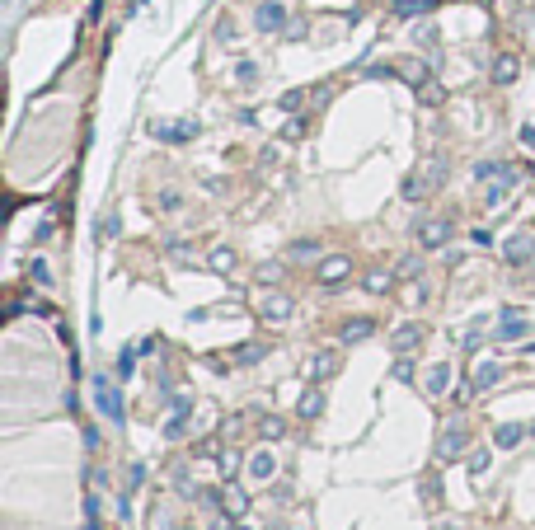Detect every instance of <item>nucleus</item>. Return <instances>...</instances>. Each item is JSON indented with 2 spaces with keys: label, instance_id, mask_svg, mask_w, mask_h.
<instances>
[{
  "label": "nucleus",
  "instance_id": "1",
  "mask_svg": "<svg viewBox=\"0 0 535 530\" xmlns=\"http://www.w3.org/2000/svg\"><path fill=\"white\" fill-rule=\"evenodd\" d=\"M94 404H99V413H104L113 427L127 423V413H122V395L108 385V375H99V380H94Z\"/></svg>",
  "mask_w": 535,
  "mask_h": 530
},
{
  "label": "nucleus",
  "instance_id": "2",
  "mask_svg": "<svg viewBox=\"0 0 535 530\" xmlns=\"http://www.w3.org/2000/svg\"><path fill=\"white\" fill-rule=\"evenodd\" d=\"M259 315H263L268 324H282V319L296 315V300L287 291H263V296H259Z\"/></svg>",
  "mask_w": 535,
  "mask_h": 530
},
{
  "label": "nucleus",
  "instance_id": "3",
  "mask_svg": "<svg viewBox=\"0 0 535 530\" xmlns=\"http://www.w3.org/2000/svg\"><path fill=\"white\" fill-rule=\"evenodd\" d=\"M465 446H470V432H465L460 423L446 427V432H441V441H437V460H441V465H451V460L465 455Z\"/></svg>",
  "mask_w": 535,
  "mask_h": 530
},
{
  "label": "nucleus",
  "instance_id": "4",
  "mask_svg": "<svg viewBox=\"0 0 535 530\" xmlns=\"http://www.w3.org/2000/svg\"><path fill=\"white\" fill-rule=\"evenodd\" d=\"M352 277V258L348 254H329V258H320V282L324 287H343Z\"/></svg>",
  "mask_w": 535,
  "mask_h": 530
},
{
  "label": "nucleus",
  "instance_id": "5",
  "mask_svg": "<svg viewBox=\"0 0 535 530\" xmlns=\"http://www.w3.org/2000/svg\"><path fill=\"white\" fill-rule=\"evenodd\" d=\"M244 511H249V493H244V488L235 483V478H230V483H221V516L240 521Z\"/></svg>",
  "mask_w": 535,
  "mask_h": 530
},
{
  "label": "nucleus",
  "instance_id": "6",
  "mask_svg": "<svg viewBox=\"0 0 535 530\" xmlns=\"http://www.w3.org/2000/svg\"><path fill=\"white\" fill-rule=\"evenodd\" d=\"M263 352H268V343H240L235 352H221L216 366H221V371H226V366H254V362H263Z\"/></svg>",
  "mask_w": 535,
  "mask_h": 530
},
{
  "label": "nucleus",
  "instance_id": "7",
  "mask_svg": "<svg viewBox=\"0 0 535 530\" xmlns=\"http://www.w3.org/2000/svg\"><path fill=\"white\" fill-rule=\"evenodd\" d=\"M254 24H259V33H277V28H287V5H282V0H263V5L254 10Z\"/></svg>",
  "mask_w": 535,
  "mask_h": 530
},
{
  "label": "nucleus",
  "instance_id": "8",
  "mask_svg": "<svg viewBox=\"0 0 535 530\" xmlns=\"http://www.w3.org/2000/svg\"><path fill=\"white\" fill-rule=\"evenodd\" d=\"M503 258H507L512 267L531 263V258H535V235H526V230H521V235H512L507 244H503Z\"/></svg>",
  "mask_w": 535,
  "mask_h": 530
},
{
  "label": "nucleus",
  "instance_id": "9",
  "mask_svg": "<svg viewBox=\"0 0 535 530\" xmlns=\"http://www.w3.org/2000/svg\"><path fill=\"white\" fill-rule=\"evenodd\" d=\"M151 136H160V141H193L197 122L193 118H184V122H151Z\"/></svg>",
  "mask_w": 535,
  "mask_h": 530
},
{
  "label": "nucleus",
  "instance_id": "10",
  "mask_svg": "<svg viewBox=\"0 0 535 530\" xmlns=\"http://www.w3.org/2000/svg\"><path fill=\"white\" fill-rule=\"evenodd\" d=\"M418 244H423V249L451 244V221H423V225H418Z\"/></svg>",
  "mask_w": 535,
  "mask_h": 530
},
{
  "label": "nucleus",
  "instance_id": "11",
  "mask_svg": "<svg viewBox=\"0 0 535 530\" xmlns=\"http://www.w3.org/2000/svg\"><path fill=\"white\" fill-rule=\"evenodd\" d=\"M418 343H423V324H400V329L390 333V347H395L400 357H408Z\"/></svg>",
  "mask_w": 535,
  "mask_h": 530
},
{
  "label": "nucleus",
  "instance_id": "12",
  "mask_svg": "<svg viewBox=\"0 0 535 530\" xmlns=\"http://www.w3.org/2000/svg\"><path fill=\"white\" fill-rule=\"evenodd\" d=\"M493 338H498V343H516V338H526V319L516 315V310H507V315H503V324L493 329Z\"/></svg>",
  "mask_w": 535,
  "mask_h": 530
},
{
  "label": "nucleus",
  "instance_id": "13",
  "mask_svg": "<svg viewBox=\"0 0 535 530\" xmlns=\"http://www.w3.org/2000/svg\"><path fill=\"white\" fill-rule=\"evenodd\" d=\"M244 460L249 455H240V451H230V446H221V455H216V470H221V483H230V478L244 470Z\"/></svg>",
  "mask_w": 535,
  "mask_h": 530
},
{
  "label": "nucleus",
  "instance_id": "14",
  "mask_svg": "<svg viewBox=\"0 0 535 530\" xmlns=\"http://www.w3.org/2000/svg\"><path fill=\"white\" fill-rule=\"evenodd\" d=\"M395 277H400V272H390V267H371V272L362 277V287H367L371 296H385L390 287H395Z\"/></svg>",
  "mask_w": 535,
  "mask_h": 530
},
{
  "label": "nucleus",
  "instance_id": "15",
  "mask_svg": "<svg viewBox=\"0 0 535 530\" xmlns=\"http://www.w3.org/2000/svg\"><path fill=\"white\" fill-rule=\"evenodd\" d=\"M334 371H338V352H320V357L310 362V380H315V385L334 380Z\"/></svg>",
  "mask_w": 535,
  "mask_h": 530
},
{
  "label": "nucleus",
  "instance_id": "16",
  "mask_svg": "<svg viewBox=\"0 0 535 530\" xmlns=\"http://www.w3.org/2000/svg\"><path fill=\"white\" fill-rule=\"evenodd\" d=\"M498 380H503V366H498V362H479L474 375H470V385H474V390H493Z\"/></svg>",
  "mask_w": 535,
  "mask_h": 530
},
{
  "label": "nucleus",
  "instance_id": "17",
  "mask_svg": "<svg viewBox=\"0 0 535 530\" xmlns=\"http://www.w3.org/2000/svg\"><path fill=\"white\" fill-rule=\"evenodd\" d=\"M244 470H249V478H272L277 474V460H272L268 451H254L249 460H244Z\"/></svg>",
  "mask_w": 535,
  "mask_h": 530
},
{
  "label": "nucleus",
  "instance_id": "18",
  "mask_svg": "<svg viewBox=\"0 0 535 530\" xmlns=\"http://www.w3.org/2000/svg\"><path fill=\"white\" fill-rule=\"evenodd\" d=\"M371 319H348L343 329H338V343H362V338H371Z\"/></svg>",
  "mask_w": 535,
  "mask_h": 530
},
{
  "label": "nucleus",
  "instance_id": "19",
  "mask_svg": "<svg viewBox=\"0 0 535 530\" xmlns=\"http://www.w3.org/2000/svg\"><path fill=\"white\" fill-rule=\"evenodd\" d=\"M259 437H263V441H282V437H287V423H282L277 413H259Z\"/></svg>",
  "mask_w": 535,
  "mask_h": 530
},
{
  "label": "nucleus",
  "instance_id": "20",
  "mask_svg": "<svg viewBox=\"0 0 535 530\" xmlns=\"http://www.w3.org/2000/svg\"><path fill=\"white\" fill-rule=\"evenodd\" d=\"M428 192H432V179H428V174H408V179H404V197H408V202H423Z\"/></svg>",
  "mask_w": 535,
  "mask_h": 530
},
{
  "label": "nucleus",
  "instance_id": "21",
  "mask_svg": "<svg viewBox=\"0 0 535 530\" xmlns=\"http://www.w3.org/2000/svg\"><path fill=\"white\" fill-rule=\"evenodd\" d=\"M320 413H324V390L310 385V390L301 395V418H320Z\"/></svg>",
  "mask_w": 535,
  "mask_h": 530
},
{
  "label": "nucleus",
  "instance_id": "22",
  "mask_svg": "<svg viewBox=\"0 0 535 530\" xmlns=\"http://www.w3.org/2000/svg\"><path fill=\"white\" fill-rule=\"evenodd\" d=\"M521 437H526V427H521V423H503L498 432H493V441H498L503 451H512V446H521Z\"/></svg>",
  "mask_w": 535,
  "mask_h": 530
},
{
  "label": "nucleus",
  "instance_id": "23",
  "mask_svg": "<svg viewBox=\"0 0 535 530\" xmlns=\"http://www.w3.org/2000/svg\"><path fill=\"white\" fill-rule=\"evenodd\" d=\"M235 263H240V258H235V249H226V244H221V249H212V258H207V267H212V272H221V277H226V272H235Z\"/></svg>",
  "mask_w": 535,
  "mask_h": 530
},
{
  "label": "nucleus",
  "instance_id": "24",
  "mask_svg": "<svg viewBox=\"0 0 535 530\" xmlns=\"http://www.w3.org/2000/svg\"><path fill=\"white\" fill-rule=\"evenodd\" d=\"M516 71H521V61H516V56H498V61H493V80H498V85H512V80H516Z\"/></svg>",
  "mask_w": 535,
  "mask_h": 530
},
{
  "label": "nucleus",
  "instance_id": "25",
  "mask_svg": "<svg viewBox=\"0 0 535 530\" xmlns=\"http://www.w3.org/2000/svg\"><path fill=\"white\" fill-rule=\"evenodd\" d=\"M446 390H451V366L441 362V366L428 371V395H446Z\"/></svg>",
  "mask_w": 535,
  "mask_h": 530
},
{
  "label": "nucleus",
  "instance_id": "26",
  "mask_svg": "<svg viewBox=\"0 0 535 530\" xmlns=\"http://www.w3.org/2000/svg\"><path fill=\"white\" fill-rule=\"evenodd\" d=\"M474 179L488 184V179H516V174H512L507 164H498V159H483V164H474Z\"/></svg>",
  "mask_w": 535,
  "mask_h": 530
},
{
  "label": "nucleus",
  "instance_id": "27",
  "mask_svg": "<svg viewBox=\"0 0 535 530\" xmlns=\"http://www.w3.org/2000/svg\"><path fill=\"white\" fill-rule=\"evenodd\" d=\"M287 258H292V263H305V258H320V244H315V239H296L292 249H287Z\"/></svg>",
  "mask_w": 535,
  "mask_h": 530
},
{
  "label": "nucleus",
  "instance_id": "28",
  "mask_svg": "<svg viewBox=\"0 0 535 530\" xmlns=\"http://www.w3.org/2000/svg\"><path fill=\"white\" fill-rule=\"evenodd\" d=\"M418 99H423V104H441V99H446V89H441L437 80H423V85H418Z\"/></svg>",
  "mask_w": 535,
  "mask_h": 530
},
{
  "label": "nucleus",
  "instance_id": "29",
  "mask_svg": "<svg viewBox=\"0 0 535 530\" xmlns=\"http://www.w3.org/2000/svg\"><path fill=\"white\" fill-rule=\"evenodd\" d=\"M395 272H400V277H423V258H418V254H404Z\"/></svg>",
  "mask_w": 535,
  "mask_h": 530
},
{
  "label": "nucleus",
  "instance_id": "30",
  "mask_svg": "<svg viewBox=\"0 0 535 530\" xmlns=\"http://www.w3.org/2000/svg\"><path fill=\"white\" fill-rule=\"evenodd\" d=\"M240 427H244V418H240V413H230V418H221V441H230V437H240Z\"/></svg>",
  "mask_w": 535,
  "mask_h": 530
},
{
  "label": "nucleus",
  "instance_id": "31",
  "mask_svg": "<svg viewBox=\"0 0 535 530\" xmlns=\"http://www.w3.org/2000/svg\"><path fill=\"white\" fill-rule=\"evenodd\" d=\"M470 474H474V478L488 474V451H474V455H470Z\"/></svg>",
  "mask_w": 535,
  "mask_h": 530
},
{
  "label": "nucleus",
  "instance_id": "32",
  "mask_svg": "<svg viewBox=\"0 0 535 530\" xmlns=\"http://www.w3.org/2000/svg\"><path fill=\"white\" fill-rule=\"evenodd\" d=\"M235 80H240V85H254V80H259V66H254V61H240Z\"/></svg>",
  "mask_w": 535,
  "mask_h": 530
},
{
  "label": "nucleus",
  "instance_id": "33",
  "mask_svg": "<svg viewBox=\"0 0 535 530\" xmlns=\"http://www.w3.org/2000/svg\"><path fill=\"white\" fill-rule=\"evenodd\" d=\"M132 371H136V352H122V357H118V375L127 380Z\"/></svg>",
  "mask_w": 535,
  "mask_h": 530
},
{
  "label": "nucleus",
  "instance_id": "34",
  "mask_svg": "<svg viewBox=\"0 0 535 530\" xmlns=\"http://www.w3.org/2000/svg\"><path fill=\"white\" fill-rule=\"evenodd\" d=\"M28 272H33V282H43V287L52 282V272H47V263H43V258H33V267H28Z\"/></svg>",
  "mask_w": 535,
  "mask_h": 530
},
{
  "label": "nucleus",
  "instance_id": "35",
  "mask_svg": "<svg viewBox=\"0 0 535 530\" xmlns=\"http://www.w3.org/2000/svg\"><path fill=\"white\" fill-rule=\"evenodd\" d=\"M179 207H184L179 192H160V212H179Z\"/></svg>",
  "mask_w": 535,
  "mask_h": 530
},
{
  "label": "nucleus",
  "instance_id": "36",
  "mask_svg": "<svg viewBox=\"0 0 535 530\" xmlns=\"http://www.w3.org/2000/svg\"><path fill=\"white\" fill-rule=\"evenodd\" d=\"M259 282H282V263H268V267H259Z\"/></svg>",
  "mask_w": 535,
  "mask_h": 530
},
{
  "label": "nucleus",
  "instance_id": "37",
  "mask_svg": "<svg viewBox=\"0 0 535 530\" xmlns=\"http://www.w3.org/2000/svg\"><path fill=\"white\" fill-rule=\"evenodd\" d=\"M164 254H169V258H184L188 244H184V239H169V244H164Z\"/></svg>",
  "mask_w": 535,
  "mask_h": 530
},
{
  "label": "nucleus",
  "instance_id": "38",
  "mask_svg": "<svg viewBox=\"0 0 535 530\" xmlns=\"http://www.w3.org/2000/svg\"><path fill=\"white\" fill-rule=\"evenodd\" d=\"M437 530H460V526H455V521H441V526H437Z\"/></svg>",
  "mask_w": 535,
  "mask_h": 530
},
{
  "label": "nucleus",
  "instance_id": "39",
  "mask_svg": "<svg viewBox=\"0 0 535 530\" xmlns=\"http://www.w3.org/2000/svg\"><path fill=\"white\" fill-rule=\"evenodd\" d=\"M526 437H535V423H531V427H526Z\"/></svg>",
  "mask_w": 535,
  "mask_h": 530
},
{
  "label": "nucleus",
  "instance_id": "40",
  "mask_svg": "<svg viewBox=\"0 0 535 530\" xmlns=\"http://www.w3.org/2000/svg\"><path fill=\"white\" fill-rule=\"evenodd\" d=\"M235 530H244V526H235Z\"/></svg>",
  "mask_w": 535,
  "mask_h": 530
}]
</instances>
